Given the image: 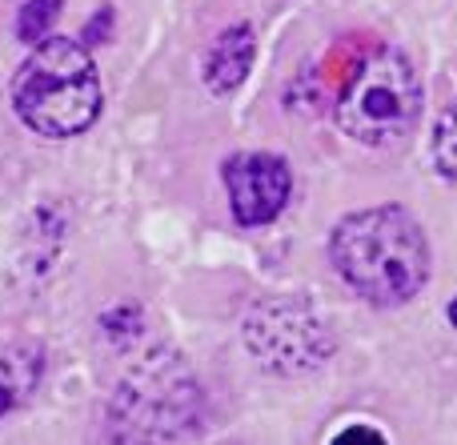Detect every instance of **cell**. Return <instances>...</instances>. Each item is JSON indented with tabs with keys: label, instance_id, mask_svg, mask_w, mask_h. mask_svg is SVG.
Wrapping results in <instances>:
<instances>
[{
	"label": "cell",
	"instance_id": "6da1fadb",
	"mask_svg": "<svg viewBox=\"0 0 457 445\" xmlns=\"http://www.w3.org/2000/svg\"><path fill=\"white\" fill-rule=\"evenodd\" d=\"M337 277L370 305H405L429 277V245L418 217L402 205L361 209L337 221L329 237Z\"/></svg>",
	"mask_w": 457,
	"mask_h": 445
},
{
	"label": "cell",
	"instance_id": "7a4b0ae2",
	"mask_svg": "<svg viewBox=\"0 0 457 445\" xmlns=\"http://www.w3.org/2000/svg\"><path fill=\"white\" fill-rule=\"evenodd\" d=\"M12 109L32 133L48 141L85 133L101 112V77L88 48L72 37L37 40L12 77Z\"/></svg>",
	"mask_w": 457,
	"mask_h": 445
},
{
	"label": "cell",
	"instance_id": "3957f363",
	"mask_svg": "<svg viewBox=\"0 0 457 445\" xmlns=\"http://www.w3.org/2000/svg\"><path fill=\"white\" fill-rule=\"evenodd\" d=\"M201 425V385L177 350L153 345L133 353L104 409L112 441H177Z\"/></svg>",
	"mask_w": 457,
	"mask_h": 445
},
{
	"label": "cell",
	"instance_id": "277c9868",
	"mask_svg": "<svg viewBox=\"0 0 457 445\" xmlns=\"http://www.w3.org/2000/svg\"><path fill=\"white\" fill-rule=\"evenodd\" d=\"M421 112V85L413 64L397 48H373L353 64L337 96V125L370 149H394L405 141Z\"/></svg>",
	"mask_w": 457,
	"mask_h": 445
},
{
	"label": "cell",
	"instance_id": "5b68a950",
	"mask_svg": "<svg viewBox=\"0 0 457 445\" xmlns=\"http://www.w3.org/2000/svg\"><path fill=\"white\" fill-rule=\"evenodd\" d=\"M245 350L277 377H305L333 358V334L325 317L301 297H265L241 321Z\"/></svg>",
	"mask_w": 457,
	"mask_h": 445
},
{
	"label": "cell",
	"instance_id": "8992f818",
	"mask_svg": "<svg viewBox=\"0 0 457 445\" xmlns=\"http://www.w3.org/2000/svg\"><path fill=\"white\" fill-rule=\"evenodd\" d=\"M228 205L241 225H269L285 209L293 189L289 165L273 152H233L221 169Z\"/></svg>",
	"mask_w": 457,
	"mask_h": 445
},
{
	"label": "cell",
	"instance_id": "52a82bcc",
	"mask_svg": "<svg viewBox=\"0 0 457 445\" xmlns=\"http://www.w3.org/2000/svg\"><path fill=\"white\" fill-rule=\"evenodd\" d=\"M72 241V209L64 201H45L29 213L21 229V253H16V273L29 285L48 281L64 265Z\"/></svg>",
	"mask_w": 457,
	"mask_h": 445
},
{
	"label": "cell",
	"instance_id": "ba28073f",
	"mask_svg": "<svg viewBox=\"0 0 457 445\" xmlns=\"http://www.w3.org/2000/svg\"><path fill=\"white\" fill-rule=\"evenodd\" d=\"M45 377V345L40 342H16L0 350V425L24 409Z\"/></svg>",
	"mask_w": 457,
	"mask_h": 445
},
{
	"label": "cell",
	"instance_id": "9c48e42d",
	"mask_svg": "<svg viewBox=\"0 0 457 445\" xmlns=\"http://www.w3.org/2000/svg\"><path fill=\"white\" fill-rule=\"evenodd\" d=\"M253 53H257V40H253L249 24H233V29H225L205 53L209 93L228 96L233 88H241L245 77H249V69H253Z\"/></svg>",
	"mask_w": 457,
	"mask_h": 445
},
{
	"label": "cell",
	"instance_id": "30bf717a",
	"mask_svg": "<svg viewBox=\"0 0 457 445\" xmlns=\"http://www.w3.org/2000/svg\"><path fill=\"white\" fill-rule=\"evenodd\" d=\"M96 334H101V342L109 345L112 353L133 358L137 345H141V337H145V309L137 301L112 305V309H104L101 317H96Z\"/></svg>",
	"mask_w": 457,
	"mask_h": 445
},
{
	"label": "cell",
	"instance_id": "8fae6325",
	"mask_svg": "<svg viewBox=\"0 0 457 445\" xmlns=\"http://www.w3.org/2000/svg\"><path fill=\"white\" fill-rule=\"evenodd\" d=\"M429 152H434V169L437 177H445V181L457 189V104L437 117L434 125V141H429Z\"/></svg>",
	"mask_w": 457,
	"mask_h": 445
},
{
	"label": "cell",
	"instance_id": "7c38bea8",
	"mask_svg": "<svg viewBox=\"0 0 457 445\" xmlns=\"http://www.w3.org/2000/svg\"><path fill=\"white\" fill-rule=\"evenodd\" d=\"M61 4L64 0H29V4L21 8V16H16V37L29 40V45L45 40L48 32H53L56 16H61Z\"/></svg>",
	"mask_w": 457,
	"mask_h": 445
},
{
	"label": "cell",
	"instance_id": "4fadbf2b",
	"mask_svg": "<svg viewBox=\"0 0 457 445\" xmlns=\"http://www.w3.org/2000/svg\"><path fill=\"white\" fill-rule=\"evenodd\" d=\"M112 29V8H101V12L88 21V29H85V40L88 45H96V40H104V32Z\"/></svg>",
	"mask_w": 457,
	"mask_h": 445
},
{
	"label": "cell",
	"instance_id": "5bb4252c",
	"mask_svg": "<svg viewBox=\"0 0 457 445\" xmlns=\"http://www.w3.org/2000/svg\"><path fill=\"white\" fill-rule=\"evenodd\" d=\"M337 441H381L378 430H345Z\"/></svg>",
	"mask_w": 457,
	"mask_h": 445
},
{
	"label": "cell",
	"instance_id": "9a60e30c",
	"mask_svg": "<svg viewBox=\"0 0 457 445\" xmlns=\"http://www.w3.org/2000/svg\"><path fill=\"white\" fill-rule=\"evenodd\" d=\"M450 321L457 326V297H453V305H450Z\"/></svg>",
	"mask_w": 457,
	"mask_h": 445
}]
</instances>
